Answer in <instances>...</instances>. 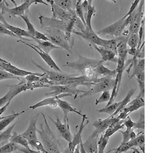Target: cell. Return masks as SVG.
<instances>
[{"label": "cell", "instance_id": "48", "mask_svg": "<svg viewBox=\"0 0 153 153\" xmlns=\"http://www.w3.org/2000/svg\"><path fill=\"white\" fill-rule=\"evenodd\" d=\"M43 4L45 5H49L48 3H46L44 0H31V4Z\"/></svg>", "mask_w": 153, "mask_h": 153}, {"label": "cell", "instance_id": "15", "mask_svg": "<svg viewBox=\"0 0 153 153\" xmlns=\"http://www.w3.org/2000/svg\"><path fill=\"white\" fill-rule=\"evenodd\" d=\"M49 119L51 120V121L54 123V125H55L57 131L59 132L61 137H62L64 139H65L68 143L71 141L72 136H71V130H70V126H69V123H68V121L65 122V123H62L61 120H60V118L58 117H57L56 120H53L51 117H49Z\"/></svg>", "mask_w": 153, "mask_h": 153}, {"label": "cell", "instance_id": "24", "mask_svg": "<svg viewBox=\"0 0 153 153\" xmlns=\"http://www.w3.org/2000/svg\"><path fill=\"white\" fill-rule=\"evenodd\" d=\"M135 92H136V90L135 89H131L130 91H129V93L127 94L126 97L125 98H124L123 100L122 101H121V104L120 105V106H119L118 108H117V110H116V111L114 112V113H113L112 115H110V117H114L115 116H117L118 113H120V112L122 111L123 110L124 108L126 107V106H127V104L129 103L131 101V97H132V96L134 95V94H135Z\"/></svg>", "mask_w": 153, "mask_h": 153}, {"label": "cell", "instance_id": "58", "mask_svg": "<svg viewBox=\"0 0 153 153\" xmlns=\"http://www.w3.org/2000/svg\"><path fill=\"white\" fill-rule=\"evenodd\" d=\"M114 153H117V152H116V151H115V152Z\"/></svg>", "mask_w": 153, "mask_h": 153}, {"label": "cell", "instance_id": "3", "mask_svg": "<svg viewBox=\"0 0 153 153\" xmlns=\"http://www.w3.org/2000/svg\"><path fill=\"white\" fill-rule=\"evenodd\" d=\"M42 28L45 31V35L48 38L49 42L61 48L65 49L70 54H71L73 51V46L67 40L65 31L57 28H49V27Z\"/></svg>", "mask_w": 153, "mask_h": 153}, {"label": "cell", "instance_id": "46", "mask_svg": "<svg viewBox=\"0 0 153 153\" xmlns=\"http://www.w3.org/2000/svg\"><path fill=\"white\" fill-rule=\"evenodd\" d=\"M129 115V113H127V112L123 109L122 111L120 112L118 117H117V119H119V120H126V117H128Z\"/></svg>", "mask_w": 153, "mask_h": 153}, {"label": "cell", "instance_id": "28", "mask_svg": "<svg viewBox=\"0 0 153 153\" xmlns=\"http://www.w3.org/2000/svg\"><path fill=\"white\" fill-rule=\"evenodd\" d=\"M54 3L60 6L62 9H65L69 12L75 11V5L76 4L72 0H52Z\"/></svg>", "mask_w": 153, "mask_h": 153}, {"label": "cell", "instance_id": "32", "mask_svg": "<svg viewBox=\"0 0 153 153\" xmlns=\"http://www.w3.org/2000/svg\"><path fill=\"white\" fill-rule=\"evenodd\" d=\"M18 123V122L15 123L12 126H11L10 127H9L6 130H5L4 132H0V143H3L5 141H7L10 139L11 136H12V132L13 131V129L15 128V126H16V124Z\"/></svg>", "mask_w": 153, "mask_h": 153}, {"label": "cell", "instance_id": "52", "mask_svg": "<svg viewBox=\"0 0 153 153\" xmlns=\"http://www.w3.org/2000/svg\"><path fill=\"white\" fill-rule=\"evenodd\" d=\"M74 153H80V146H76V147L75 148L74 151Z\"/></svg>", "mask_w": 153, "mask_h": 153}, {"label": "cell", "instance_id": "4", "mask_svg": "<svg viewBox=\"0 0 153 153\" xmlns=\"http://www.w3.org/2000/svg\"><path fill=\"white\" fill-rule=\"evenodd\" d=\"M115 84V79L113 77H101L97 80V82L93 85L88 91H85L82 94H80V98L85 97L93 94L102 93L103 91H110L112 90Z\"/></svg>", "mask_w": 153, "mask_h": 153}, {"label": "cell", "instance_id": "40", "mask_svg": "<svg viewBox=\"0 0 153 153\" xmlns=\"http://www.w3.org/2000/svg\"><path fill=\"white\" fill-rule=\"evenodd\" d=\"M132 130H133V129H127V128L125 131H123V129H121V130H120V132L122 133L123 139V142L121 143V144H120V146H123V145L126 144V143H127L129 141V140H130L129 134H130L131 131Z\"/></svg>", "mask_w": 153, "mask_h": 153}, {"label": "cell", "instance_id": "36", "mask_svg": "<svg viewBox=\"0 0 153 153\" xmlns=\"http://www.w3.org/2000/svg\"><path fill=\"white\" fill-rule=\"evenodd\" d=\"M9 79H15V80H19V81H22V79L20 76H15L9 72L5 71V70L0 68V81L3 80H9Z\"/></svg>", "mask_w": 153, "mask_h": 153}, {"label": "cell", "instance_id": "25", "mask_svg": "<svg viewBox=\"0 0 153 153\" xmlns=\"http://www.w3.org/2000/svg\"><path fill=\"white\" fill-rule=\"evenodd\" d=\"M125 120H120L118 123L115 124L113 126H110L108 127V129L105 131L104 134H103V136H106V137L109 138L110 139V136H112L114 133H116L118 131L121 130L124 128V125H123V122Z\"/></svg>", "mask_w": 153, "mask_h": 153}, {"label": "cell", "instance_id": "1", "mask_svg": "<svg viewBox=\"0 0 153 153\" xmlns=\"http://www.w3.org/2000/svg\"><path fill=\"white\" fill-rule=\"evenodd\" d=\"M101 64H103L102 60L93 59L82 55H78V58L76 61L73 62H67L63 66L73 68L76 71L80 72L82 75L91 79L94 83H97L99 79L97 76V69Z\"/></svg>", "mask_w": 153, "mask_h": 153}, {"label": "cell", "instance_id": "44", "mask_svg": "<svg viewBox=\"0 0 153 153\" xmlns=\"http://www.w3.org/2000/svg\"><path fill=\"white\" fill-rule=\"evenodd\" d=\"M18 150L20 152H22L23 153H42L41 152L39 151H35V150H32L31 149H26V148H25V147H23V146H19V149H18Z\"/></svg>", "mask_w": 153, "mask_h": 153}, {"label": "cell", "instance_id": "59", "mask_svg": "<svg viewBox=\"0 0 153 153\" xmlns=\"http://www.w3.org/2000/svg\"><path fill=\"white\" fill-rule=\"evenodd\" d=\"M0 1H1V0H0Z\"/></svg>", "mask_w": 153, "mask_h": 153}, {"label": "cell", "instance_id": "17", "mask_svg": "<svg viewBox=\"0 0 153 153\" xmlns=\"http://www.w3.org/2000/svg\"><path fill=\"white\" fill-rule=\"evenodd\" d=\"M0 68L5 70V71L9 72V73L17 76H26L29 74H36L34 73V72L20 69V68L12 65L9 61H7V62H1L0 61Z\"/></svg>", "mask_w": 153, "mask_h": 153}, {"label": "cell", "instance_id": "2", "mask_svg": "<svg viewBox=\"0 0 153 153\" xmlns=\"http://www.w3.org/2000/svg\"><path fill=\"white\" fill-rule=\"evenodd\" d=\"M44 120V124H41L40 130H38V133L40 135L42 143L44 148L45 149L48 153H58L59 152L60 143L56 138L54 132L51 131L49 127L48 121L46 120L45 114L41 113Z\"/></svg>", "mask_w": 153, "mask_h": 153}, {"label": "cell", "instance_id": "39", "mask_svg": "<svg viewBox=\"0 0 153 153\" xmlns=\"http://www.w3.org/2000/svg\"><path fill=\"white\" fill-rule=\"evenodd\" d=\"M110 91H103V92H102V94L100 95V97L99 99H97V100H96L95 104L98 105L99 103L108 102V101H109V100H110Z\"/></svg>", "mask_w": 153, "mask_h": 153}, {"label": "cell", "instance_id": "50", "mask_svg": "<svg viewBox=\"0 0 153 153\" xmlns=\"http://www.w3.org/2000/svg\"><path fill=\"white\" fill-rule=\"evenodd\" d=\"M129 137H130V140L131 139H134L136 137V134L135 133V132H134V129L131 131L130 134H129Z\"/></svg>", "mask_w": 153, "mask_h": 153}, {"label": "cell", "instance_id": "14", "mask_svg": "<svg viewBox=\"0 0 153 153\" xmlns=\"http://www.w3.org/2000/svg\"><path fill=\"white\" fill-rule=\"evenodd\" d=\"M0 22L3 25L5 28H7L9 31H10L11 32L15 34V35H16L18 38H20L21 40H25V38H31L32 40H35V38H34L33 36H31L26 30L22 29V28H18V27L16 26H13L12 25L9 24L7 22L5 21V18H4L3 15L1 13V12H0Z\"/></svg>", "mask_w": 153, "mask_h": 153}, {"label": "cell", "instance_id": "53", "mask_svg": "<svg viewBox=\"0 0 153 153\" xmlns=\"http://www.w3.org/2000/svg\"><path fill=\"white\" fill-rule=\"evenodd\" d=\"M23 2H25V3H28V5L31 6V0H23ZM22 2V3H23Z\"/></svg>", "mask_w": 153, "mask_h": 153}, {"label": "cell", "instance_id": "51", "mask_svg": "<svg viewBox=\"0 0 153 153\" xmlns=\"http://www.w3.org/2000/svg\"><path fill=\"white\" fill-rule=\"evenodd\" d=\"M10 1L12 2V3L14 4L15 7H16V6H17V5H16V1H15V0H10ZM2 2H3V3L5 4L6 6H9V5H8V4H7V2H6V0H2Z\"/></svg>", "mask_w": 153, "mask_h": 153}, {"label": "cell", "instance_id": "30", "mask_svg": "<svg viewBox=\"0 0 153 153\" xmlns=\"http://www.w3.org/2000/svg\"><path fill=\"white\" fill-rule=\"evenodd\" d=\"M94 16H96V9L94 5H89L87 9V12L86 14V26L90 29H92V25H91V20L92 17Z\"/></svg>", "mask_w": 153, "mask_h": 153}, {"label": "cell", "instance_id": "33", "mask_svg": "<svg viewBox=\"0 0 153 153\" xmlns=\"http://www.w3.org/2000/svg\"><path fill=\"white\" fill-rule=\"evenodd\" d=\"M109 138L103 136V134H101L100 137L98 139L97 143V153H104V150L106 147Z\"/></svg>", "mask_w": 153, "mask_h": 153}, {"label": "cell", "instance_id": "12", "mask_svg": "<svg viewBox=\"0 0 153 153\" xmlns=\"http://www.w3.org/2000/svg\"><path fill=\"white\" fill-rule=\"evenodd\" d=\"M72 33L81 37L84 39H85L86 41L90 42L91 45H99L100 47H103L104 39H102V38H100L97 34L96 33L95 31L93 30V28L92 29H90L87 27H86L85 30L82 31V32L73 30Z\"/></svg>", "mask_w": 153, "mask_h": 153}, {"label": "cell", "instance_id": "9", "mask_svg": "<svg viewBox=\"0 0 153 153\" xmlns=\"http://www.w3.org/2000/svg\"><path fill=\"white\" fill-rule=\"evenodd\" d=\"M38 19L40 21V24L42 28H54L60 29L63 31H66L68 28V22L61 21L59 19H54V18H48L42 15H39Z\"/></svg>", "mask_w": 153, "mask_h": 153}, {"label": "cell", "instance_id": "57", "mask_svg": "<svg viewBox=\"0 0 153 153\" xmlns=\"http://www.w3.org/2000/svg\"><path fill=\"white\" fill-rule=\"evenodd\" d=\"M47 1H48V3H50V2H52V0H47Z\"/></svg>", "mask_w": 153, "mask_h": 153}, {"label": "cell", "instance_id": "56", "mask_svg": "<svg viewBox=\"0 0 153 153\" xmlns=\"http://www.w3.org/2000/svg\"><path fill=\"white\" fill-rule=\"evenodd\" d=\"M110 1H111V2H113V3H117V1H116V0H110Z\"/></svg>", "mask_w": 153, "mask_h": 153}, {"label": "cell", "instance_id": "6", "mask_svg": "<svg viewBox=\"0 0 153 153\" xmlns=\"http://www.w3.org/2000/svg\"><path fill=\"white\" fill-rule=\"evenodd\" d=\"M126 16H125L123 19H120L119 21L113 23V24L109 25V26L98 31L97 34L102 35H110V36L115 37V38L120 36V35H122L123 32L124 28H126Z\"/></svg>", "mask_w": 153, "mask_h": 153}, {"label": "cell", "instance_id": "13", "mask_svg": "<svg viewBox=\"0 0 153 153\" xmlns=\"http://www.w3.org/2000/svg\"><path fill=\"white\" fill-rule=\"evenodd\" d=\"M18 42H21V43L24 44V45H27L28 47L33 49L35 52H37V54H38L41 56V57H42L44 61H45L46 64H47L51 68H52L54 71H56L61 72V70L60 69L59 67L57 66V64L55 63V61L52 59V57L49 55V54H46L45 52H44L43 51H42L40 48L38 47V45H33V44L28 43V42H25V41L23 40H21V39H20V40H18Z\"/></svg>", "mask_w": 153, "mask_h": 153}, {"label": "cell", "instance_id": "10", "mask_svg": "<svg viewBox=\"0 0 153 153\" xmlns=\"http://www.w3.org/2000/svg\"><path fill=\"white\" fill-rule=\"evenodd\" d=\"M49 4H50L51 7L53 18H54V19H59V20H61V21H64L65 22L68 23L71 20H72L75 17H76L75 11H74V12H69V11L65 10V9H62V8H61L57 5H56L55 3H54L53 1L51 2H50Z\"/></svg>", "mask_w": 153, "mask_h": 153}, {"label": "cell", "instance_id": "8", "mask_svg": "<svg viewBox=\"0 0 153 153\" xmlns=\"http://www.w3.org/2000/svg\"><path fill=\"white\" fill-rule=\"evenodd\" d=\"M65 97H73V95L69 94H64L56 97V101H57V106L61 108V110H62L63 113H64V120H65V122L68 121V114L69 113H76L77 115H80V117H82V116H83V113H81V112L78 111L76 109L73 107L71 103H69L68 102H67V101L65 100H63L61 99V98Z\"/></svg>", "mask_w": 153, "mask_h": 153}, {"label": "cell", "instance_id": "38", "mask_svg": "<svg viewBox=\"0 0 153 153\" xmlns=\"http://www.w3.org/2000/svg\"><path fill=\"white\" fill-rule=\"evenodd\" d=\"M136 76L140 92H145V71L138 74Z\"/></svg>", "mask_w": 153, "mask_h": 153}, {"label": "cell", "instance_id": "41", "mask_svg": "<svg viewBox=\"0 0 153 153\" xmlns=\"http://www.w3.org/2000/svg\"><path fill=\"white\" fill-rule=\"evenodd\" d=\"M145 129V114L143 113L140 116V118L138 120L137 122L135 123V126L133 127V129Z\"/></svg>", "mask_w": 153, "mask_h": 153}, {"label": "cell", "instance_id": "22", "mask_svg": "<svg viewBox=\"0 0 153 153\" xmlns=\"http://www.w3.org/2000/svg\"><path fill=\"white\" fill-rule=\"evenodd\" d=\"M44 106H50L51 107L53 108V109H55V108L58 107L57 106V101H56V97H47L46 99L40 101L37 103L36 104L33 105V106H30L29 109L31 110H35L38 107H42Z\"/></svg>", "mask_w": 153, "mask_h": 153}, {"label": "cell", "instance_id": "31", "mask_svg": "<svg viewBox=\"0 0 153 153\" xmlns=\"http://www.w3.org/2000/svg\"><path fill=\"white\" fill-rule=\"evenodd\" d=\"M120 104H121V101L120 102H117V103H113L112 104H110V106H106V107L100 109V110H98L97 112L99 113H108V114L112 115L117 110V108L120 106Z\"/></svg>", "mask_w": 153, "mask_h": 153}, {"label": "cell", "instance_id": "18", "mask_svg": "<svg viewBox=\"0 0 153 153\" xmlns=\"http://www.w3.org/2000/svg\"><path fill=\"white\" fill-rule=\"evenodd\" d=\"M40 116V113H38L36 117H33L30 120L29 125L28 128L24 132L21 134L23 137L29 141V140H33V139H37V121H38V117Z\"/></svg>", "mask_w": 153, "mask_h": 153}, {"label": "cell", "instance_id": "11", "mask_svg": "<svg viewBox=\"0 0 153 153\" xmlns=\"http://www.w3.org/2000/svg\"><path fill=\"white\" fill-rule=\"evenodd\" d=\"M34 65L38 68L40 70H42V71L44 72V74H45V76L47 77L48 80H50L51 81L54 82V83H57V82H62L64 80H67V79H69L71 77H73L75 75L74 74H69L66 73H62V72L56 71H48V70L44 68L43 67L40 66V65L37 64L35 61H31Z\"/></svg>", "mask_w": 153, "mask_h": 153}, {"label": "cell", "instance_id": "45", "mask_svg": "<svg viewBox=\"0 0 153 153\" xmlns=\"http://www.w3.org/2000/svg\"><path fill=\"white\" fill-rule=\"evenodd\" d=\"M139 2H140V0H134V2H132V5L130 6V9H129V12H128V13L126 15V17L128 16H129V15H130L131 13H132V12H133V11L135 10L136 8H137V6H138V5L139 4Z\"/></svg>", "mask_w": 153, "mask_h": 153}, {"label": "cell", "instance_id": "54", "mask_svg": "<svg viewBox=\"0 0 153 153\" xmlns=\"http://www.w3.org/2000/svg\"><path fill=\"white\" fill-rule=\"evenodd\" d=\"M87 2H88V4H89V5H92V2H93V0H87Z\"/></svg>", "mask_w": 153, "mask_h": 153}, {"label": "cell", "instance_id": "23", "mask_svg": "<svg viewBox=\"0 0 153 153\" xmlns=\"http://www.w3.org/2000/svg\"><path fill=\"white\" fill-rule=\"evenodd\" d=\"M9 140H10L11 143H16V144L19 145V146H23L25 148H30L28 140H27L25 137H23L21 134H18L16 132H13V131H12V136H11Z\"/></svg>", "mask_w": 153, "mask_h": 153}, {"label": "cell", "instance_id": "34", "mask_svg": "<svg viewBox=\"0 0 153 153\" xmlns=\"http://www.w3.org/2000/svg\"><path fill=\"white\" fill-rule=\"evenodd\" d=\"M19 145L13 143H9L0 148V153H12L19 149Z\"/></svg>", "mask_w": 153, "mask_h": 153}, {"label": "cell", "instance_id": "5", "mask_svg": "<svg viewBox=\"0 0 153 153\" xmlns=\"http://www.w3.org/2000/svg\"><path fill=\"white\" fill-rule=\"evenodd\" d=\"M48 89L50 90V91L45 94V96L47 97H52L59 96L61 95V94H69L73 95V97L74 98V99H76V97H77L79 94H83V93L85 92V91H80V90H79V89L77 88H72V87H70L66 85L50 86V87H48Z\"/></svg>", "mask_w": 153, "mask_h": 153}, {"label": "cell", "instance_id": "49", "mask_svg": "<svg viewBox=\"0 0 153 153\" xmlns=\"http://www.w3.org/2000/svg\"><path fill=\"white\" fill-rule=\"evenodd\" d=\"M79 146H80V153H87L86 152L85 149H84V146H83V141H82V139L80 140Z\"/></svg>", "mask_w": 153, "mask_h": 153}, {"label": "cell", "instance_id": "7", "mask_svg": "<svg viewBox=\"0 0 153 153\" xmlns=\"http://www.w3.org/2000/svg\"><path fill=\"white\" fill-rule=\"evenodd\" d=\"M89 120L87 115L83 114V116H82V121L80 125V129H79L78 132L74 136V138H72L71 141L68 143V147L65 150V152L64 153H74V151L76 146H78L80 144V140L82 139V132H83L84 128L87 126Z\"/></svg>", "mask_w": 153, "mask_h": 153}, {"label": "cell", "instance_id": "37", "mask_svg": "<svg viewBox=\"0 0 153 153\" xmlns=\"http://www.w3.org/2000/svg\"><path fill=\"white\" fill-rule=\"evenodd\" d=\"M28 142V144L29 146H31L34 148L37 149V150L39 152H41L42 153H48L47 151L45 150V149L44 148L43 145L41 143L38 139H33V140H29Z\"/></svg>", "mask_w": 153, "mask_h": 153}, {"label": "cell", "instance_id": "55", "mask_svg": "<svg viewBox=\"0 0 153 153\" xmlns=\"http://www.w3.org/2000/svg\"><path fill=\"white\" fill-rule=\"evenodd\" d=\"M0 61H1V62H7V61L2 59V58H1V57H0Z\"/></svg>", "mask_w": 153, "mask_h": 153}, {"label": "cell", "instance_id": "47", "mask_svg": "<svg viewBox=\"0 0 153 153\" xmlns=\"http://www.w3.org/2000/svg\"><path fill=\"white\" fill-rule=\"evenodd\" d=\"M136 53H137V48H128V54H130L133 57L136 55Z\"/></svg>", "mask_w": 153, "mask_h": 153}, {"label": "cell", "instance_id": "42", "mask_svg": "<svg viewBox=\"0 0 153 153\" xmlns=\"http://www.w3.org/2000/svg\"><path fill=\"white\" fill-rule=\"evenodd\" d=\"M0 34H1V35H9V36L15 37V38H18L15 34H13L12 32H11L10 31H9L7 28H5V26H4L3 25L1 22H0Z\"/></svg>", "mask_w": 153, "mask_h": 153}, {"label": "cell", "instance_id": "27", "mask_svg": "<svg viewBox=\"0 0 153 153\" xmlns=\"http://www.w3.org/2000/svg\"><path fill=\"white\" fill-rule=\"evenodd\" d=\"M24 113H25L24 110L20 112V113H12V114H10L9 115V116H7V117H5V119H3V120H0V132H2V130H4V129H5V128H6V127L11 123L13 122V121H14L18 117H19L20 115H22Z\"/></svg>", "mask_w": 153, "mask_h": 153}, {"label": "cell", "instance_id": "16", "mask_svg": "<svg viewBox=\"0 0 153 153\" xmlns=\"http://www.w3.org/2000/svg\"><path fill=\"white\" fill-rule=\"evenodd\" d=\"M113 120V117H110L105 120H98L95 121L93 124V126L95 127V130L93 132L91 136H94V137L98 136L99 137L101 134H103L108 129V127L111 125Z\"/></svg>", "mask_w": 153, "mask_h": 153}, {"label": "cell", "instance_id": "21", "mask_svg": "<svg viewBox=\"0 0 153 153\" xmlns=\"http://www.w3.org/2000/svg\"><path fill=\"white\" fill-rule=\"evenodd\" d=\"M99 137L90 136L85 143H83V146L87 153H97V143Z\"/></svg>", "mask_w": 153, "mask_h": 153}, {"label": "cell", "instance_id": "20", "mask_svg": "<svg viewBox=\"0 0 153 153\" xmlns=\"http://www.w3.org/2000/svg\"><path fill=\"white\" fill-rule=\"evenodd\" d=\"M92 47L94 48H95L96 50L100 54L101 57H102V61L103 62L105 61H110V62L117 63V59H118V56L117 54L113 53V51L110 50H107V49L104 48L103 47H100V46L96 45H91Z\"/></svg>", "mask_w": 153, "mask_h": 153}, {"label": "cell", "instance_id": "29", "mask_svg": "<svg viewBox=\"0 0 153 153\" xmlns=\"http://www.w3.org/2000/svg\"><path fill=\"white\" fill-rule=\"evenodd\" d=\"M119 39H120L119 37L114 38V39H112V40H105L104 39L103 48L107 49V50L111 51H113V53H115V54L117 55V44H118L119 42Z\"/></svg>", "mask_w": 153, "mask_h": 153}, {"label": "cell", "instance_id": "35", "mask_svg": "<svg viewBox=\"0 0 153 153\" xmlns=\"http://www.w3.org/2000/svg\"><path fill=\"white\" fill-rule=\"evenodd\" d=\"M139 45V35L138 34H131L129 35L127 40V46L131 48H137Z\"/></svg>", "mask_w": 153, "mask_h": 153}, {"label": "cell", "instance_id": "26", "mask_svg": "<svg viewBox=\"0 0 153 153\" xmlns=\"http://www.w3.org/2000/svg\"><path fill=\"white\" fill-rule=\"evenodd\" d=\"M35 41L38 43V47L40 48L46 54H49L51 52V51L53 50V49H61L58 46L54 45V44H52L49 41H41L38 40V39H35Z\"/></svg>", "mask_w": 153, "mask_h": 153}, {"label": "cell", "instance_id": "43", "mask_svg": "<svg viewBox=\"0 0 153 153\" xmlns=\"http://www.w3.org/2000/svg\"><path fill=\"white\" fill-rule=\"evenodd\" d=\"M123 125L124 127H126L127 129H133L134 126H135V122H133L129 117V116H128L126 119L124 120Z\"/></svg>", "mask_w": 153, "mask_h": 153}, {"label": "cell", "instance_id": "19", "mask_svg": "<svg viewBox=\"0 0 153 153\" xmlns=\"http://www.w3.org/2000/svg\"><path fill=\"white\" fill-rule=\"evenodd\" d=\"M145 92H139V95L136 99H134L133 100L130 101L127 106L124 108V110L127 112V113L130 114L131 113L134 111H136L139 109V108L143 107L145 106Z\"/></svg>", "mask_w": 153, "mask_h": 153}]
</instances>
